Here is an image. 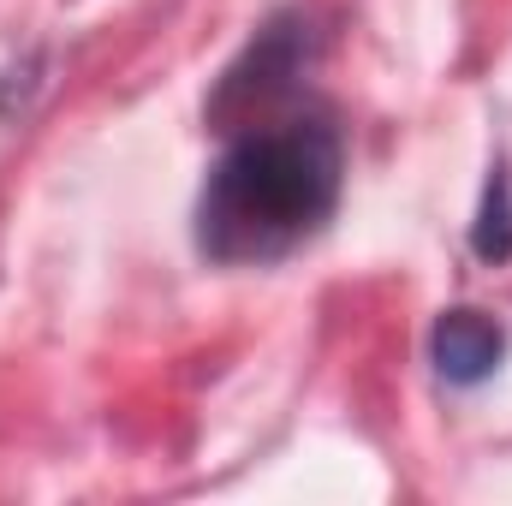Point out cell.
Returning a JSON list of instances; mask_svg holds the SVG:
<instances>
[{
  "instance_id": "obj_2",
  "label": "cell",
  "mask_w": 512,
  "mask_h": 506,
  "mask_svg": "<svg viewBox=\"0 0 512 506\" xmlns=\"http://www.w3.org/2000/svg\"><path fill=\"white\" fill-rule=\"evenodd\" d=\"M501 352H507V340H501V328L483 310H447L435 322V364H441V376L459 381V387L495 376Z\"/></svg>"
},
{
  "instance_id": "obj_1",
  "label": "cell",
  "mask_w": 512,
  "mask_h": 506,
  "mask_svg": "<svg viewBox=\"0 0 512 506\" xmlns=\"http://www.w3.org/2000/svg\"><path fill=\"white\" fill-rule=\"evenodd\" d=\"M340 131L328 120H280L245 131L209 173L197 245L209 262H274L298 251L340 203Z\"/></svg>"
}]
</instances>
